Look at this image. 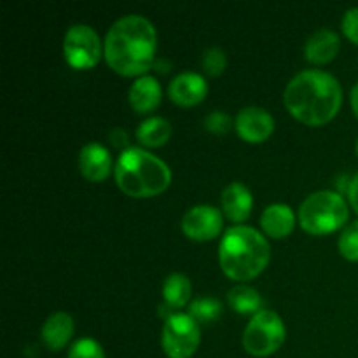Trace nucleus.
Masks as SVG:
<instances>
[{
    "instance_id": "nucleus-1",
    "label": "nucleus",
    "mask_w": 358,
    "mask_h": 358,
    "mask_svg": "<svg viewBox=\"0 0 358 358\" xmlns=\"http://www.w3.org/2000/svg\"><path fill=\"white\" fill-rule=\"evenodd\" d=\"M157 49L154 24L140 14L122 16L108 28L105 37V58L117 73L140 76L152 66Z\"/></svg>"
},
{
    "instance_id": "nucleus-2",
    "label": "nucleus",
    "mask_w": 358,
    "mask_h": 358,
    "mask_svg": "<svg viewBox=\"0 0 358 358\" xmlns=\"http://www.w3.org/2000/svg\"><path fill=\"white\" fill-rule=\"evenodd\" d=\"M283 98L297 121L308 126H320L334 119L339 112L343 90L332 73L308 69L290 79Z\"/></svg>"
},
{
    "instance_id": "nucleus-3",
    "label": "nucleus",
    "mask_w": 358,
    "mask_h": 358,
    "mask_svg": "<svg viewBox=\"0 0 358 358\" xmlns=\"http://www.w3.org/2000/svg\"><path fill=\"white\" fill-rule=\"evenodd\" d=\"M269 255L268 240L248 226L229 227L219 245L220 268L236 282H248L261 275L268 266Z\"/></svg>"
},
{
    "instance_id": "nucleus-4",
    "label": "nucleus",
    "mask_w": 358,
    "mask_h": 358,
    "mask_svg": "<svg viewBox=\"0 0 358 358\" xmlns=\"http://www.w3.org/2000/svg\"><path fill=\"white\" fill-rule=\"evenodd\" d=\"M115 182L131 198H152L171 184V171L164 161L140 147L121 152L114 168Z\"/></svg>"
},
{
    "instance_id": "nucleus-5",
    "label": "nucleus",
    "mask_w": 358,
    "mask_h": 358,
    "mask_svg": "<svg viewBox=\"0 0 358 358\" xmlns=\"http://www.w3.org/2000/svg\"><path fill=\"white\" fill-rule=\"evenodd\" d=\"M348 203L339 192L317 191L308 196L299 208V222L306 233L320 234L334 233L348 220Z\"/></svg>"
},
{
    "instance_id": "nucleus-6",
    "label": "nucleus",
    "mask_w": 358,
    "mask_h": 358,
    "mask_svg": "<svg viewBox=\"0 0 358 358\" xmlns=\"http://www.w3.org/2000/svg\"><path fill=\"white\" fill-rule=\"evenodd\" d=\"M285 336V325L280 315L271 310H261L245 329L243 346L250 355L269 357L282 348Z\"/></svg>"
},
{
    "instance_id": "nucleus-7",
    "label": "nucleus",
    "mask_w": 358,
    "mask_h": 358,
    "mask_svg": "<svg viewBox=\"0 0 358 358\" xmlns=\"http://www.w3.org/2000/svg\"><path fill=\"white\" fill-rule=\"evenodd\" d=\"M201 334L199 324L185 313L170 315L164 322L161 345L170 358H191L198 350Z\"/></svg>"
},
{
    "instance_id": "nucleus-8",
    "label": "nucleus",
    "mask_w": 358,
    "mask_h": 358,
    "mask_svg": "<svg viewBox=\"0 0 358 358\" xmlns=\"http://www.w3.org/2000/svg\"><path fill=\"white\" fill-rule=\"evenodd\" d=\"M63 52L73 69H91L100 62V35L87 24H73L65 34Z\"/></svg>"
},
{
    "instance_id": "nucleus-9",
    "label": "nucleus",
    "mask_w": 358,
    "mask_h": 358,
    "mask_svg": "<svg viewBox=\"0 0 358 358\" xmlns=\"http://www.w3.org/2000/svg\"><path fill=\"white\" fill-rule=\"evenodd\" d=\"M182 231L185 236L196 241L213 240L222 231V212L215 206H192L182 217Z\"/></svg>"
},
{
    "instance_id": "nucleus-10",
    "label": "nucleus",
    "mask_w": 358,
    "mask_h": 358,
    "mask_svg": "<svg viewBox=\"0 0 358 358\" xmlns=\"http://www.w3.org/2000/svg\"><path fill=\"white\" fill-rule=\"evenodd\" d=\"M236 131L245 142L259 143L269 138L275 129V119L266 108L245 107L236 115Z\"/></svg>"
},
{
    "instance_id": "nucleus-11",
    "label": "nucleus",
    "mask_w": 358,
    "mask_h": 358,
    "mask_svg": "<svg viewBox=\"0 0 358 358\" xmlns=\"http://www.w3.org/2000/svg\"><path fill=\"white\" fill-rule=\"evenodd\" d=\"M170 98L182 107H192V105L203 101L208 93V84L205 77L196 72H182L175 77L168 87Z\"/></svg>"
},
{
    "instance_id": "nucleus-12",
    "label": "nucleus",
    "mask_w": 358,
    "mask_h": 358,
    "mask_svg": "<svg viewBox=\"0 0 358 358\" xmlns=\"http://www.w3.org/2000/svg\"><path fill=\"white\" fill-rule=\"evenodd\" d=\"M79 168L90 182H103L112 171L110 152L101 143L90 142L80 149Z\"/></svg>"
},
{
    "instance_id": "nucleus-13",
    "label": "nucleus",
    "mask_w": 358,
    "mask_h": 358,
    "mask_svg": "<svg viewBox=\"0 0 358 358\" xmlns=\"http://www.w3.org/2000/svg\"><path fill=\"white\" fill-rule=\"evenodd\" d=\"M254 198L248 187L241 182H231L222 191L224 215L233 222H243L250 217Z\"/></svg>"
},
{
    "instance_id": "nucleus-14",
    "label": "nucleus",
    "mask_w": 358,
    "mask_h": 358,
    "mask_svg": "<svg viewBox=\"0 0 358 358\" xmlns=\"http://www.w3.org/2000/svg\"><path fill=\"white\" fill-rule=\"evenodd\" d=\"M163 90L154 76H142L129 87V103L138 114H147L159 105Z\"/></svg>"
},
{
    "instance_id": "nucleus-15",
    "label": "nucleus",
    "mask_w": 358,
    "mask_h": 358,
    "mask_svg": "<svg viewBox=\"0 0 358 358\" xmlns=\"http://www.w3.org/2000/svg\"><path fill=\"white\" fill-rule=\"evenodd\" d=\"M294 226H296V217H294L292 208L283 203L269 205L261 215V227L269 238H275V240L289 236L294 231Z\"/></svg>"
},
{
    "instance_id": "nucleus-16",
    "label": "nucleus",
    "mask_w": 358,
    "mask_h": 358,
    "mask_svg": "<svg viewBox=\"0 0 358 358\" xmlns=\"http://www.w3.org/2000/svg\"><path fill=\"white\" fill-rule=\"evenodd\" d=\"M73 334V320L69 313H52L42 325V341L51 352H59L69 345Z\"/></svg>"
},
{
    "instance_id": "nucleus-17",
    "label": "nucleus",
    "mask_w": 358,
    "mask_h": 358,
    "mask_svg": "<svg viewBox=\"0 0 358 358\" xmlns=\"http://www.w3.org/2000/svg\"><path fill=\"white\" fill-rule=\"evenodd\" d=\"M339 51V37L329 28L317 30L310 35L304 45V55L311 63H327L336 58Z\"/></svg>"
},
{
    "instance_id": "nucleus-18",
    "label": "nucleus",
    "mask_w": 358,
    "mask_h": 358,
    "mask_svg": "<svg viewBox=\"0 0 358 358\" xmlns=\"http://www.w3.org/2000/svg\"><path fill=\"white\" fill-rule=\"evenodd\" d=\"M191 294L192 285L187 276L182 273H171L170 276H166L163 283V299L166 306L173 310L184 308L191 299Z\"/></svg>"
},
{
    "instance_id": "nucleus-19",
    "label": "nucleus",
    "mask_w": 358,
    "mask_h": 358,
    "mask_svg": "<svg viewBox=\"0 0 358 358\" xmlns=\"http://www.w3.org/2000/svg\"><path fill=\"white\" fill-rule=\"evenodd\" d=\"M171 126L163 117H149L136 128V138L145 147H161L170 140Z\"/></svg>"
},
{
    "instance_id": "nucleus-20",
    "label": "nucleus",
    "mask_w": 358,
    "mask_h": 358,
    "mask_svg": "<svg viewBox=\"0 0 358 358\" xmlns=\"http://www.w3.org/2000/svg\"><path fill=\"white\" fill-rule=\"evenodd\" d=\"M227 303L234 311L241 315L259 313L262 306V299L255 289L248 285H236L227 294Z\"/></svg>"
},
{
    "instance_id": "nucleus-21",
    "label": "nucleus",
    "mask_w": 358,
    "mask_h": 358,
    "mask_svg": "<svg viewBox=\"0 0 358 358\" xmlns=\"http://www.w3.org/2000/svg\"><path fill=\"white\" fill-rule=\"evenodd\" d=\"M220 311H222V304L215 297H199L192 301L189 306V315L198 324H212L220 317Z\"/></svg>"
},
{
    "instance_id": "nucleus-22",
    "label": "nucleus",
    "mask_w": 358,
    "mask_h": 358,
    "mask_svg": "<svg viewBox=\"0 0 358 358\" xmlns=\"http://www.w3.org/2000/svg\"><path fill=\"white\" fill-rule=\"evenodd\" d=\"M338 247L343 257L348 261H358V220L343 229Z\"/></svg>"
},
{
    "instance_id": "nucleus-23",
    "label": "nucleus",
    "mask_w": 358,
    "mask_h": 358,
    "mask_svg": "<svg viewBox=\"0 0 358 358\" xmlns=\"http://www.w3.org/2000/svg\"><path fill=\"white\" fill-rule=\"evenodd\" d=\"M66 358H105V353L100 343L91 338H83L70 346Z\"/></svg>"
},
{
    "instance_id": "nucleus-24",
    "label": "nucleus",
    "mask_w": 358,
    "mask_h": 358,
    "mask_svg": "<svg viewBox=\"0 0 358 358\" xmlns=\"http://www.w3.org/2000/svg\"><path fill=\"white\" fill-rule=\"evenodd\" d=\"M227 65L226 52L220 48H210L206 49L205 55H203V69L206 70V73L210 76H220L224 72Z\"/></svg>"
},
{
    "instance_id": "nucleus-25",
    "label": "nucleus",
    "mask_w": 358,
    "mask_h": 358,
    "mask_svg": "<svg viewBox=\"0 0 358 358\" xmlns=\"http://www.w3.org/2000/svg\"><path fill=\"white\" fill-rule=\"evenodd\" d=\"M205 126L206 129H210L212 133H217V135H220V133H227L231 128V117L227 114H224V112L215 110L210 115H206Z\"/></svg>"
},
{
    "instance_id": "nucleus-26",
    "label": "nucleus",
    "mask_w": 358,
    "mask_h": 358,
    "mask_svg": "<svg viewBox=\"0 0 358 358\" xmlns=\"http://www.w3.org/2000/svg\"><path fill=\"white\" fill-rule=\"evenodd\" d=\"M343 31L353 44L358 45V7L346 10L343 17Z\"/></svg>"
},
{
    "instance_id": "nucleus-27",
    "label": "nucleus",
    "mask_w": 358,
    "mask_h": 358,
    "mask_svg": "<svg viewBox=\"0 0 358 358\" xmlns=\"http://www.w3.org/2000/svg\"><path fill=\"white\" fill-rule=\"evenodd\" d=\"M348 198H350V205H352V208L358 213V171L353 175L352 182H350L348 185Z\"/></svg>"
},
{
    "instance_id": "nucleus-28",
    "label": "nucleus",
    "mask_w": 358,
    "mask_h": 358,
    "mask_svg": "<svg viewBox=\"0 0 358 358\" xmlns=\"http://www.w3.org/2000/svg\"><path fill=\"white\" fill-rule=\"evenodd\" d=\"M352 108L358 117V83L353 86V90H352Z\"/></svg>"
},
{
    "instance_id": "nucleus-29",
    "label": "nucleus",
    "mask_w": 358,
    "mask_h": 358,
    "mask_svg": "<svg viewBox=\"0 0 358 358\" xmlns=\"http://www.w3.org/2000/svg\"><path fill=\"white\" fill-rule=\"evenodd\" d=\"M357 154H358V142H357Z\"/></svg>"
}]
</instances>
